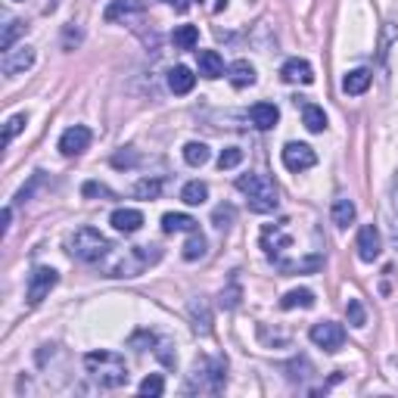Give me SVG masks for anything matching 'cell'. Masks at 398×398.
Segmentation results:
<instances>
[{
    "mask_svg": "<svg viewBox=\"0 0 398 398\" xmlns=\"http://www.w3.org/2000/svg\"><path fill=\"white\" fill-rule=\"evenodd\" d=\"M84 367H88L90 380L103 389H122L128 383V364H125L122 355H115V351H88L84 355Z\"/></svg>",
    "mask_w": 398,
    "mask_h": 398,
    "instance_id": "6da1fadb",
    "label": "cell"
},
{
    "mask_svg": "<svg viewBox=\"0 0 398 398\" xmlns=\"http://www.w3.org/2000/svg\"><path fill=\"white\" fill-rule=\"evenodd\" d=\"M224 383H227V361L224 358H196L187 373V392H199V395H218Z\"/></svg>",
    "mask_w": 398,
    "mask_h": 398,
    "instance_id": "7a4b0ae2",
    "label": "cell"
},
{
    "mask_svg": "<svg viewBox=\"0 0 398 398\" xmlns=\"http://www.w3.org/2000/svg\"><path fill=\"white\" fill-rule=\"evenodd\" d=\"M236 190L246 196L252 212L258 215H268L280 206V196H277V187L268 175H240L236 177Z\"/></svg>",
    "mask_w": 398,
    "mask_h": 398,
    "instance_id": "3957f363",
    "label": "cell"
},
{
    "mask_svg": "<svg viewBox=\"0 0 398 398\" xmlns=\"http://www.w3.org/2000/svg\"><path fill=\"white\" fill-rule=\"evenodd\" d=\"M66 249L72 252L78 262H88V264H94V262H103V258L109 256V240L100 234V230H94V227H78L72 236L66 240Z\"/></svg>",
    "mask_w": 398,
    "mask_h": 398,
    "instance_id": "277c9868",
    "label": "cell"
},
{
    "mask_svg": "<svg viewBox=\"0 0 398 398\" xmlns=\"http://www.w3.org/2000/svg\"><path fill=\"white\" fill-rule=\"evenodd\" d=\"M159 258H162L159 246H131L122 256H115V262L106 264V274L109 277H137L147 264H156Z\"/></svg>",
    "mask_w": 398,
    "mask_h": 398,
    "instance_id": "5b68a950",
    "label": "cell"
},
{
    "mask_svg": "<svg viewBox=\"0 0 398 398\" xmlns=\"http://www.w3.org/2000/svg\"><path fill=\"white\" fill-rule=\"evenodd\" d=\"M56 284H60V274H56L53 268H47V264H38V268L28 274V290H25L28 305H41Z\"/></svg>",
    "mask_w": 398,
    "mask_h": 398,
    "instance_id": "8992f818",
    "label": "cell"
},
{
    "mask_svg": "<svg viewBox=\"0 0 398 398\" xmlns=\"http://www.w3.org/2000/svg\"><path fill=\"white\" fill-rule=\"evenodd\" d=\"M308 336H311V343H314L317 349L330 351V355L343 349V343H345V330L339 324H333V321H321V324H314Z\"/></svg>",
    "mask_w": 398,
    "mask_h": 398,
    "instance_id": "52a82bcc",
    "label": "cell"
},
{
    "mask_svg": "<svg viewBox=\"0 0 398 398\" xmlns=\"http://www.w3.org/2000/svg\"><path fill=\"white\" fill-rule=\"evenodd\" d=\"M280 159H284V165L290 171H308L311 165L317 162V156H314V149L308 147V143H286L284 147V153H280Z\"/></svg>",
    "mask_w": 398,
    "mask_h": 398,
    "instance_id": "ba28073f",
    "label": "cell"
},
{
    "mask_svg": "<svg viewBox=\"0 0 398 398\" xmlns=\"http://www.w3.org/2000/svg\"><path fill=\"white\" fill-rule=\"evenodd\" d=\"M358 258L361 262H377L380 252H383V236H380L377 224H364L358 230Z\"/></svg>",
    "mask_w": 398,
    "mask_h": 398,
    "instance_id": "9c48e42d",
    "label": "cell"
},
{
    "mask_svg": "<svg viewBox=\"0 0 398 398\" xmlns=\"http://www.w3.org/2000/svg\"><path fill=\"white\" fill-rule=\"evenodd\" d=\"M3 75L7 78H16V75L28 72V69L34 66V47H19V50H7L3 53Z\"/></svg>",
    "mask_w": 398,
    "mask_h": 398,
    "instance_id": "30bf717a",
    "label": "cell"
},
{
    "mask_svg": "<svg viewBox=\"0 0 398 398\" xmlns=\"http://www.w3.org/2000/svg\"><path fill=\"white\" fill-rule=\"evenodd\" d=\"M90 147V131L84 125H75V128L62 131L60 137V153L62 156H82Z\"/></svg>",
    "mask_w": 398,
    "mask_h": 398,
    "instance_id": "8fae6325",
    "label": "cell"
},
{
    "mask_svg": "<svg viewBox=\"0 0 398 398\" xmlns=\"http://www.w3.org/2000/svg\"><path fill=\"white\" fill-rule=\"evenodd\" d=\"M187 314H190V324H193L196 333H203V336H206V333H212V308H209V302H206L203 296L190 299Z\"/></svg>",
    "mask_w": 398,
    "mask_h": 398,
    "instance_id": "7c38bea8",
    "label": "cell"
},
{
    "mask_svg": "<svg viewBox=\"0 0 398 398\" xmlns=\"http://www.w3.org/2000/svg\"><path fill=\"white\" fill-rule=\"evenodd\" d=\"M280 78L286 84H311L314 82V69L305 60H286L284 69H280Z\"/></svg>",
    "mask_w": 398,
    "mask_h": 398,
    "instance_id": "4fadbf2b",
    "label": "cell"
},
{
    "mask_svg": "<svg viewBox=\"0 0 398 398\" xmlns=\"http://www.w3.org/2000/svg\"><path fill=\"white\" fill-rule=\"evenodd\" d=\"M109 221H112V227L119 234H137L143 227V212L140 209H115Z\"/></svg>",
    "mask_w": 398,
    "mask_h": 398,
    "instance_id": "5bb4252c",
    "label": "cell"
},
{
    "mask_svg": "<svg viewBox=\"0 0 398 398\" xmlns=\"http://www.w3.org/2000/svg\"><path fill=\"white\" fill-rule=\"evenodd\" d=\"M227 78H230V84L234 88H252V84L258 82V75H256V66H252L249 60H236V62H230V69H227Z\"/></svg>",
    "mask_w": 398,
    "mask_h": 398,
    "instance_id": "9a60e30c",
    "label": "cell"
},
{
    "mask_svg": "<svg viewBox=\"0 0 398 398\" xmlns=\"http://www.w3.org/2000/svg\"><path fill=\"white\" fill-rule=\"evenodd\" d=\"M249 119L258 131H271L280 122V109H277L274 103H256V106L249 109Z\"/></svg>",
    "mask_w": 398,
    "mask_h": 398,
    "instance_id": "2e32d148",
    "label": "cell"
},
{
    "mask_svg": "<svg viewBox=\"0 0 398 398\" xmlns=\"http://www.w3.org/2000/svg\"><path fill=\"white\" fill-rule=\"evenodd\" d=\"M371 82H373L371 69H351V72L343 78V90L351 94V97H358V94H364V90L371 88Z\"/></svg>",
    "mask_w": 398,
    "mask_h": 398,
    "instance_id": "e0dca14e",
    "label": "cell"
},
{
    "mask_svg": "<svg viewBox=\"0 0 398 398\" xmlns=\"http://www.w3.org/2000/svg\"><path fill=\"white\" fill-rule=\"evenodd\" d=\"M196 218H190V215H184V212H169V215H162V230L165 234H193V230H199L196 227Z\"/></svg>",
    "mask_w": 398,
    "mask_h": 398,
    "instance_id": "ac0fdd59",
    "label": "cell"
},
{
    "mask_svg": "<svg viewBox=\"0 0 398 398\" xmlns=\"http://www.w3.org/2000/svg\"><path fill=\"white\" fill-rule=\"evenodd\" d=\"M193 84H196V75L190 72L187 66H175L169 72V88H171V94H190V90H193Z\"/></svg>",
    "mask_w": 398,
    "mask_h": 398,
    "instance_id": "d6986e66",
    "label": "cell"
},
{
    "mask_svg": "<svg viewBox=\"0 0 398 398\" xmlns=\"http://www.w3.org/2000/svg\"><path fill=\"white\" fill-rule=\"evenodd\" d=\"M302 125L311 131V134H324V131H327L324 109L314 106V103H305V106H302Z\"/></svg>",
    "mask_w": 398,
    "mask_h": 398,
    "instance_id": "ffe728a7",
    "label": "cell"
},
{
    "mask_svg": "<svg viewBox=\"0 0 398 398\" xmlns=\"http://www.w3.org/2000/svg\"><path fill=\"white\" fill-rule=\"evenodd\" d=\"M199 75L209 78V82H215V78L224 75V60L215 53V50H203V53H199Z\"/></svg>",
    "mask_w": 398,
    "mask_h": 398,
    "instance_id": "44dd1931",
    "label": "cell"
},
{
    "mask_svg": "<svg viewBox=\"0 0 398 398\" xmlns=\"http://www.w3.org/2000/svg\"><path fill=\"white\" fill-rule=\"evenodd\" d=\"M330 215H333V224L336 227H349L351 221H355V215H358V209H355V203H351L349 196H339L336 203H333V209H330Z\"/></svg>",
    "mask_w": 398,
    "mask_h": 398,
    "instance_id": "7402d4cb",
    "label": "cell"
},
{
    "mask_svg": "<svg viewBox=\"0 0 398 398\" xmlns=\"http://www.w3.org/2000/svg\"><path fill=\"white\" fill-rule=\"evenodd\" d=\"M140 10H143L140 0H112L106 7V13H103V19L115 22V19H125V16H131V13H140Z\"/></svg>",
    "mask_w": 398,
    "mask_h": 398,
    "instance_id": "603a6c76",
    "label": "cell"
},
{
    "mask_svg": "<svg viewBox=\"0 0 398 398\" xmlns=\"http://www.w3.org/2000/svg\"><path fill=\"white\" fill-rule=\"evenodd\" d=\"M209 159H212V153H209V147H206V143L190 140L187 147H184V162L193 165V169H203V165L209 162Z\"/></svg>",
    "mask_w": 398,
    "mask_h": 398,
    "instance_id": "cb8c5ba5",
    "label": "cell"
},
{
    "mask_svg": "<svg viewBox=\"0 0 398 398\" xmlns=\"http://www.w3.org/2000/svg\"><path fill=\"white\" fill-rule=\"evenodd\" d=\"M171 44L177 50H193L199 44V28L196 25H177L175 34H171Z\"/></svg>",
    "mask_w": 398,
    "mask_h": 398,
    "instance_id": "d4e9b609",
    "label": "cell"
},
{
    "mask_svg": "<svg viewBox=\"0 0 398 398\" xmlns=\"http://www.w3.org/2000/svg\"><path fill=\"white\" fill-rule=\"evenodd\" d=\"M314 305V293L311 290H290L284 299H280V308L293 311V308H311Z\"/></svg>",
    "mask_w": 398,
    "mask_h": 398,
    "instance_id": "484cf974",
    "label": "cell"
},
{
    "mask_svg": "<svg viewBox=\"0 0 398 398\" xmlns=\"http://www.w3.org/2000/svg\"><path fill=\"white\" fill-rule=\"evenodd\" d=\"M206 249H209V243H206V236L199 234V230H193L190 234V240L184 243V262H196V258H203L206 256Z\"/></svg>",
    "mask_w": 398,
    "mask_h": 398,
    "instance_id": "4316f807",
    "label": "cell"
},
{
    "mask_svg": "<svg viewBox=\"0 0 398 398\" xmlns=\"http://www.w3.org/2000/svg\"><path fill=\"white\" fill-rule=\"evenodd\" d=\"M181 199L187 206H203L206 199H209V187H206L203 181H190L187 187L181 190Z\"/></svg>",
    "mask_w": 398,
    "mask_h": 398,
    "instance_id": "83f0119b",
    "label": "cell"
},
{
    "mask_svg": "<svg viewBox=\"0 0 398 398\" xmlns=\"http://www.w3.org/2000/svg\"><path fill=\"white\" fill-rule=\"evenodd\" d=\"M159 193H162V181L159 177H143V181L134 184L137 199H159Z\"/></svg>",
    "mask_w": 398,
    "mask_h": 398,
    "instance_id": "f1b7e54d",
    "label": "cell"
},
{
    "mask_svg": "<svg viewBox=\"0 0 398 398\" xmlns=\"http://www.w3.org/2000/svg\"><path fill=\"white\" fill-rule=\"evenodd\" d=\"M25 32V22L22 19H10L7 25H3V38H0V50L7 53V50H13V44H16V38Z\"/></svg>",
    "mask_w": 398,
    "mask_h": 398,
    "instance_id": "f546056e",
    "label": "cell"
},
{
    "mask_svg": "<svg viewBox=\"0 0 398 398\" xmlns=\"http://www.w3.org/2000/svg\"><path fill=\"white\" fill-rule=\"evenodd\" d=\"M234 218H236V209L230 203H224V206H218L215 212H212V224H215L218 230H227L230 224H234Z\"/></svg>",
    "mask_w": 398,
    "mask_h": 398,
    "instance_id": "4dcf8cb0",
    "label": "cell"
},
{
    "mask_svg": "<svg viewBox=\"0 0 398 398\" xmlns=\"http://www.w3.org/2000/svg\"><path fill=\"white\" fill-rule=\"evenodd\" d=\"M345 317H349V324L358 327V330L367 324V311H364V305L358 302V299H349V305H345Z\"/></svg>",
    "mask_w": 398,
    "mask_h": 398,
    "instance_id": "1f68e13d",
    "label": "cell"
},
{
    "mask_svg": "<svg viewBox=\"0 0 398 398\" xmlns=\"http://www.w3.org/2000/svg\"><path fill=\"white\" fill-rule=\"evenodd\" d=\"M243 162V149L240 147H227V149H221V156H218V169H236V165Z\"/></svg>",
    "mask_w": 398,
    "mask_h": 398,
    "instance_id": "d6a6232c",
    "label": "cell"
},
{
    "mask_svg": "<svg viewBox=\"0 0 398 398\" xmlns=\"http://www.w3.org/2000/svg\"><path fill=\"white\" fill-rule=\"evenodd\" d=\"M165 392V380L159 373H149L147 380L140 383V395H149V398H159Z\"/></svg>",
    "mask_w": 398,
    "mask_h": 398,
    "instance_id": "836d02e7",
    "label": "cell"
},
{
    "mask_svg": "<svg viewBox=\"0 0 398 398\" xmlns=\"http://www.w3.org/2000/svg\"><path fill=\"white\" fill-rule=\"evenodd\" d=\"M25 122H28V115H25V112H16V115H10L7 128H3V143H13V137L19 134L22 128H25Z\"/></svg>",
    "mask_w": 398,
    "mask_h": 398,
    "instance_id": "e575fe53",
    "label": "cell"
},
{
    "mask_svg": "<svg viewBox=\"0 0 398 398\" xmlns=\"http://www.w3.org/2000/svg\"><path fill=\"white\" fill-rule=\"evenodd\" d=\"M286 371V377L293 380V383H296V380H305L311 373V364H308V358H296V361H290V364L284 367Z\"/></svg>",
    "mask_w": 398,
    "mask_h": 398,
    "instance_id": "d590c367",
    "label": "cell"
},
{
    "mask_svg": "<svg viewBox=\"0 0 398 398\" xmlns=\"http://www.w3.org/2000/svg\"><path fill=\"white\" fill-rule=\"evenodd\" d=\"M240 299H243V290H240L236 284H230L227 290L221 293V305H224V308H236V305H240Z\"/></svg>",
    "mask_w": 398,
    "mask_h": 398,
    "instance_id": "8d00e7d4",
    "label": "cell"
},
{
    "mask_svg": "<svg viewBox=\"0 0 398 398\" xmlns=\"http://www.w3.org/2000/svg\"><path fill=\"white\" fill-rule=\"evenodd\" d=\"M156 343H159V339H156V336H153V333H149V330H140V333H134V336L128 339V345H131V349H137V351H140V345H147V349H153Z\"/></svg>",
    "mask_w": 398,
    "mask_h": 398,
    "instance_id": "74e56055",
    "label": "cell"
},
{
    "mask_svg": "<svg viewBox=\"0 0 398 398\" xmlns=\"http://www.w3.org/2000/svg\"><path fill=\"white\" fill-rule=\"evenodd\" d=\"M82 193H84V196H112V190H109L106 184L88 181V184H84V187H82Z\"/></svg>",
    "mask_w": 398,
    "mask_h": 398,
    "instance_id": "f35d334b",
    "label": "cell"
},
{
    "mask_svg": "<svg viewBox=\"0 0 398 398\" xmlns=\"http://www.w3.org/2000/svg\"><path fill=\"white\" fill-rule=\"evenodd\" d=\"M134 162H137V156L131 153V149H125V153L112 156V165H115V169H128V165H134Z\"/></svg>",
    "mask_w": 398,
    "mask_h": 398,
    "instance_id": "ab89813d",
    "label": "cell"
},
{
    "mask_svg": "<svg viewBox=\"0 0 398 398\" xmlns=\"http://www.w3.org/2000/svg\"><path fill=\"white\" fill-rule=\"evenodd\" d=\"M38 184H41V171H38V175L32 177V184H28V187H22V190H19V196H16V199H19V203H28V199H32V193H34V187H38Z\"/></svg>",
    "mask_w": 398,
    "mask_h": 398,
    "instance_id": "60d3db41",
    "label": "cell"
},
{
    "mask_svg": "<svg viewBox=\"0 0 398 398\" xmlns=\"http://www.w3.org/2000/svg\"><path fill=\"white\" fill-rule=\"evenodd\" d=\"M165 3H169L175 13H187V10H190V0H165Z\"/></svg>",
    "mask_w": 398,
    "mask_h": 398,
    "instance_id": "b9f144b4",
    "label": "cell"
},
{
    "mask_svg": "<svg viewBox=\"0 0 398 398\" xmlns=\"http://www.w3.org/2000/svg\"><path fill=\"white\" fill-rule=\"evenodd\" d=\"M389 236H392V243H395V249H398V218L389 224Z\"/></svg>",
    "mask_w": 398,
    "mask_h": 398,
    "instance_id": "7bdbcfd3",
    "label": "cell"
},
{
    "mask_svg": "<svg viewBox=\"0 0 398 398\" xmlns=\"http://www.w3.org/2000/svg\"><path fill=\"white\" fill-rule=\"evenodd\" d=\"M0 221H3V230H10V221H13V209H3V215H0Z\"/></svg>",
    "mask_w": 398,
    "mask_h": 398,
    "instance_id": "ee69618b",
    "label": "cell"
},
{
    "mask_svg": "<svg viewBox=\"0 0 398 398\" xmlns=\"http://www.w3.org/2000/svg\"><path fill=\"white\" fill-rule=\"evenodd\" d=\"M392 206H395V212H398V177L392 181Z\"/></svg>",
    "mask_w": 398,
    "mask_h": 398,
    "instance_id": "f6af8a7d",
    "label": "cell"
},
{
    "mask_svg": "<svg viewBox=\"0 0 398 398\" xmlns=\"http://www.w3.org/2000/svg\"><path fill=\"white\" fill-rule=\"evenodd\" d=\"M215 10H218V13H221V10H227V0H218V3H215Z\"/></svg>",
    "mask_w": 398,
    "mask_h": 398,
    "instance_id": "bcb514c9",
    "label": "cell"
},
{
    "mask_svg": "<svg viewBox=\"0 0 398 398\" xmlns=\"http://www.w3.org/2000/svg\"><path fill=\"white\" fill-rule=\"evenodd\" d=\"M13 3H22V0H13Z\"/></svg>",
    "mask_w": 398,
    "mask_h": 398,
    "instance_id": "7dc6e473",
    "label": "cell"
}]
</instances>
